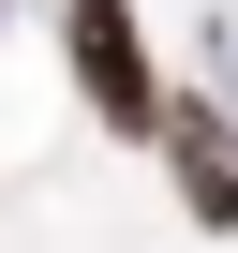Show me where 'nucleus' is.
<instances>
[{
	"label": "nucleus",
	"mask_w": 238,
	"mask_h": 253,
	"mask_svg": "<svg viewBox=\"0 0 238 253\" xmlns=\"http://www.w3.org/2000/svg\"><path fill=\"white\" fill-rule=\"evenodd\" d=\"M60 45H75V89H89V119H104V134H164V75H149V30H134V0H60Z\"/></svg>",
	"instance_id": "f257e3e1"
},
{
	"label": "nucleus",
	"mask_w": 238,
	"mask_h": 253,
	"mask_svg": "<svg viewBox=\"0 0 238 253\" xmlns=\"http://www.w3.org/2000/svg\"><path fill=\"white\" fill-rule=\"evenodd\" d=\"M164 179H179V209H194V223H238V119H223L208 89H179V104H164Z\"/></svg>",
	"instance_id": "f03ea898"
}]
</instances>
